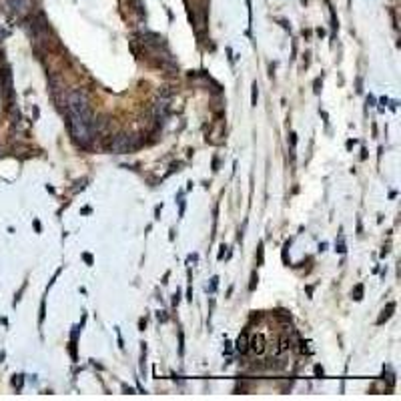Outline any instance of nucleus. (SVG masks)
<instances>
[{
    "label": "nucleus",
    "mask_w": 401,
    "mask_h": 401,
    "mask_svg": "<svg viewBox=\"0 0 401 401\" xmlns=\"http://www.w3.org/2000/svg\"><path fill=\"white\" fill-rule=\"evenodd\" d=\"M8 4L16 14H24L30 8V0H8Z\"/></svg>",
    "instance_id": "obj_2"
},
{
    "label": "nucleus",
    "mask_w": 401,
    "mask_h": 401,
    "mask_svg": "<svg viewBox=\"0 0 401 401\" xmlns=\"http://www.w3.org/2000/svg\"><path fill=\"white\" fill-rule=\"evenodd\" d=\"M135 146H137V143H135V137H131V135H116L110 143V150L118 152V155L133 150Z\"/></svg>",
    "instance_id": "obj_1"
},
{
    "label": "nucleus",
    "mask_w": 401,
    "mask_h": 401,
    "mask_svg": "<svg viewBox=\"0 0 401 401\" xmlns=\"http://www.w3.org/2000/svg\"><path fill=\"white\" fill-rule=\"evenodd\" d=\"M251 349L255 353H263L265 351V339H263V335H255L251 339Z\"/></svg>",
    "instance_id": "obj_3"
},
{
    "label": "nucleus",
    "mask_w": 401,
    "mask_h": 401,
    "mask_svg": "<svg viewBox=\"0 0 401 401\" xmlns=\"http://www.w3.org/2000/svg\"><path fill=\"white\" fill-rule=\"evenodd\" d=\"M247 347H249V343H247V335L243 333V335L239 337V341H237V349H239L241 353H245V351H247Z\"/></svg>",
    "instance_id": "obj_4"
},
{
    "label": "nucleus",
    "mask_w": 401,
    "mask_h": 401,
    "mask_svg": "<svg viewBox=\"0 0 401 401\" xmlns=\"http://www.w3.org/2000/svg\"><path fill=\"white\" fill-rule=\"evenodd\" d=\"M253 105H257V84H253Z\"/></svg>",
    "instance_id": "obj_5"
},
{
    "label": "nucleus",
    "mask_w": 401,
    "mask_h": 401,
    "mask_svg": "<svg viewBox=\"0 0 401 401\" xmlns=\"http://www.w3.org/2000/svg\"><path fill=\"white\" fill-rule=\"evenodd\" d=\"M14 385L20 389V385H22V379H20V375H18V379H14Z\"/></svg>",
    "instance_id": "obj_6"
}]
</instances>
